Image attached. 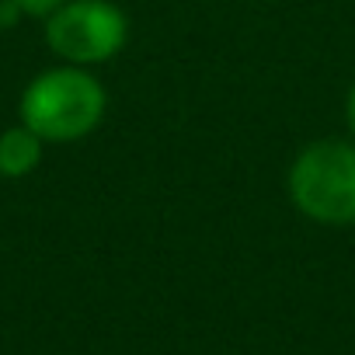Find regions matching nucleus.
<instances>
[{
    "label": "nucleus",
    "instance_id": "obj_1",
    "mask_svg": "<svg viewBox=\"0 0 355 355\" xmlns=\"http://www.w3.org/2000/svg\"><path fill=\"white\" fill-rule=\"evenodd\" d=\"M105 87L80 67H56L39 73L21 94V125L42 143H73L105 119Z\"/></svg>",
    "mask_w": 355,
    "mask_h": 355
},
{
    "label": "nucleus",
    "instance_id": "obj_2",
    "mask_svg": "<svg viewBox=\"0 0 355 355\" xmlns=\"http://www.w3.org/2000/svg\"><path fill=\"white\" fill-rule=\"evenodd\" d=\"M289 199L313 223H355V143L317 139L289 167Z\"/></svg>",
    "mask_w": 355,
    "mask_h": 355
},
{
    "label": "nucleus",
    "instance_id": "obj_3",
    "mask_svg": "<svg viewBox=\"0 0 355 355\" xmlns=\"http://www.w3.org/2000/svg\"><path fill=\"white\" fill-rule=\"evenodd\" d=\"M129 39L125 15L108 0H67L49 15L46 42L70 67L112 60Z\"/></svg>",
    "mask_w": 355,
    "mask_h": 355
},
{
    "label": "nucleus",
    "instance_id": "obj_4",
    "mask_svg": "<svg viewBox=\"0 0 355 355\" xmlns=\"http://www.w3.org/2000/svg\"><path fill=\"white\" fill-rule=\"evenodd\" d=\"M42 160V139L28 125L0 132V178H25Z\"/></svg>",
    "mask_w": 355,
    "mask_h": 355
},
{
    "label": "nucleus",
    "instance_id": "obj_5",
    "mask_svg": "<svg viewBox=\"0 0 355 355\" xmlns=\"http://www.w3.org/2000/svg\"><path fill=\"white\" fill-rule=\"evenodd\" d=\"M15 4L21 8V15H53L67 0H15Z\"/></svg>",
    "mask_w": 355,
    "mask_h": 355
},
{
    "label": "nucleus",
    "instance_id": "obj_6",
    "mask_svg": "<svg viewBox=\"0 0 355 355\" xmlns=\"http://www.w3.org/2000/svg\"><path fill=\"white\" fill-rule=\"evenodd\" d=\"M21 15V8L15 4V0H0V28H8L15 25V18Z\"/></svg>",
    "mask_w": 355,
    "mask_h": 355
},
{
    "label": "nucleus",
    "instance_id": "obj_7",
    "mask_svg": "<svg viewBox=\"0 0 355 355\" xmlns=\"http://www.w3.org/2000/svg\"><path fill=\"white\" fill-rule=\"evenodd\" d=\"M345 119H348V129L355 136V84L348 87V98H345Z\"/></svg>",
    "mask_w": 355,
    "mask_h": 355
}]
</instances>
